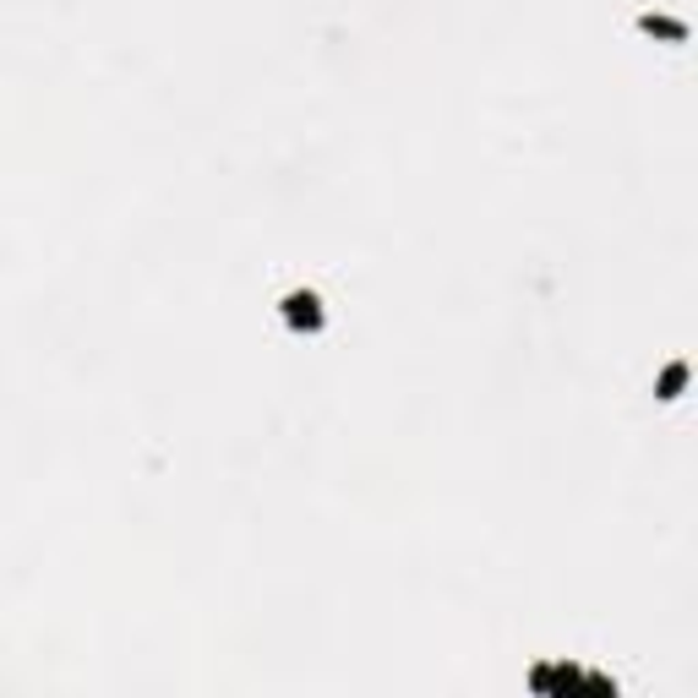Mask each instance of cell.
I'll return each instance as SVG.
<instances>
[{
	"label": "cell",
	"instance_id": "obj_1",
	"mask_svg": "<svg viewBox=\"0 0 698 698\" xmlns=\"http://www.w3.org/2000/svg\"><path fill=\"white\" fill-rule=\"evenodd\" d=\"M289 316L294 322H316V294H289Z\"/></svg>",
	"mask_w": 698,
	"mask_h": 698
}]
</instances>
